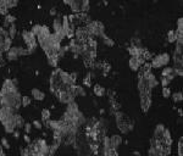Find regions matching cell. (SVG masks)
Returning <instances> with one entry per match:
<instances>
[{"mask_svg":"<svg viewBox=\"0 0 183 156\" xmlns=\"http://www.w3.org/2000/svg\"><path fill=\"white\" fill-rule=\"evenodd\" d=\"M50 116H51V112H50L49 109H43V110H42V112H40V117H42V121H43V122L50 120Z\"/></svg>","mask_w":183,"mask_h":156,"instance_id":"18","label":"cell"},{"mask_svg":"<svg viewBox=\"0 0 183 156\" xmlns=\"http://www.w3.org/2000/svg\"><path fill=\"white\" fill-rule=\"evenodd\" d=\"M32 127H34V128H37V129H42L43 128V123L39 121V120H34L33 122H32Z\"/></svg>","mask_w":183,"mask_h":156,"instance_id":"34","label":"cell"},{"mask_svg":"<svg viewBox=\"0 0 183 156\" xmlns=\"http://www.w3.org/2000/svg\"><path fill=\"white\" fill-rule=\"evenodd\" d=\"M177 151H178V156H183V139H182V137L178 139V149H177Z\"/></svg>","mask_w":183,"mask_h":156,"instance_id":"31","label":"cell"},{"mask_svg":"<svg viewBox=\"0 0 183 156\" xmlns=\"http://www.w3.org/2000/svg\"><path fill=\"white\" fill-rule=\"evenodd\" d=\"M25 132H26V134H30V132H32V123H28V122H26V125H25Z\"/></svg>","mask_w":183,"mask_h":156,"instance_id":"36","label":"cell"},{"mask_svg":"<svg viewBox=\"0 0 183 156\" xmlns=\"http://www.w3.org/2000/svg\"><path fill=\"white\" fill-rule=\"evenodd\" d=\"M48 156H49V155H48Z\"/></svg>","mask_w":183,"mask_h":156,"instance_id":"44","label":"cell"},{"mask_svg":"<svg viewBox=\"0 0 183 156\" xmlns=\"http://www.w3.org/2000/svg\"><path fill=\"white\" fill-rule=\"evenodd\" d=\"M177 112H178V115H180V117H182V116H183V111H182V109H177Z\"/></svg>","mask_w":183,"mask_h":156,"instance_id":"42","label":"cell"},{"mask_svg":"<svg viewBox=\"0 0 183 156\" xmlns=\"http://www.w3.org/2000/svg\"><path fill=\"white\" fill-rule=\"evenodd\" d=\"M122 142H123V140H122V137L121 135H117V134H116V135H112V137L110 138L111 148H112V149H116V150H117V148L122 144Z\"/></svg>","mask_w":183,"mask_h":156,"instance_id":"7","label":"cell"},{"mask_svg":"<svg viewBox=\"0 0 183 156\" xmlns=\"http://www.w3.org/2000/svg\"><path fill=\"white\" fill-rule=\"evenodd\" d=\"M171 98H172L173 102H181L183 99V94L182 92H176V93L171 94Z\"/></svg>","mask_w":183,"mask_h":156,"instance_id":"23","label":"cell"},{"mask_svg":"<svg viewBox=\"0 0 183 156\" xmlns=\"http://www.w3.org/2000/svg\"><path fill=\"white\" fill-rule=\"evenodd\" d=\"M49 14H50L51 16H55V15H56V9H55V7H51L50 11H49Z\"/></svg>","mask_w":183,"mask_h":156,"instance_id":"39","label":"cell"},{"mask_svg":"<svg viewBox=\"0 0 183 156\" xmlns=\"http://www.w3.org/2000/svg\"><path fill=\"white\" fill-rule=\"evenodd\" d=\"M171 76H176L173 72V68L170 66H165L164 70L161 71V77H171Z\"/></svg>","mask_w":183,"mask_h":156,"instance_id":"14","label":"cell"},{"mask_svg":"<svg viewBox=\"0 0 183 156\" xmlns=\"http://www.w3.org/2000/svg\"><path fill=\"white\" fill-rule=\"evenodd\" d=\"M23 140H25V142H26L27 144H30V135H28V134H25V135H23Z\"/></svg>","mask_w":183,"mask_h":156,"instance_id":"37","label":"cell"},{"mask_svg":"<svg viewBox=\"0 0 183 156\" xmlns=\"http://www.w3.org/2000/svg\"><path fill=\"white\" fill-rule=\"evenodd\" d=\"M91 77H92V74L91 73H88L86 77H84V79H83V86L84 87H92V79H91Z\"/></svg>","mask_w":183,"mask_h":156,"instance_id":"27","label":"cell"},{"mask_svg":"<svg viewBox=\"0 0 183 156\" xmlns=\"http://www.w3.org/2000/svg\"><path fill=\"white\" fill-rule=\"evenodd\" d=\"M21 104H22V106H23V107H27V106H30V96H22V98H21Z\"/></svg>","mask_w":183,"mask_h":156,"instance_id":"28","label":"cell"},{"mask_svg":"<svg viewBox=\"0 0 183 156\" xmlns=\"http://www.w3.org/2000/svg\"><path fill=\"white\" fill-rule=\"evenodd\" d=\"M166 39L169 43H176V32L175 30H170L166 34Z\"/></svg>","mask_w":183,"mask_h":156,"instance_id":"19","label":"cell"},{"mask_svg":"<svg viewBox=\"0 0 183 156\" xmlns=\"http://www.w3.org/2000/svg\"><path fill=\"white\" fill-rule=\"evenodd\" d=\"M12 134H14L15 139H18V138H20V130H18V129H16V130H15V132H14Z\"/></svg>","mask_w":183,"mask_h":156,"instance_id":"38","label":"cell"},{"mask_svg":"<svg viewBox=\"0 0 183 156\" xmlns=\"http://www.w3.org/2000/svg\"><path fill=\"white\" fill-rule=\"evenodd\" d=\"M70 7H71V11H72L75 15L83 12V0H82V1H75V0H72Z\"/></svg>","mask_w":183,"mask_h":156,"instance_id":"6","label":"cell"},{"mask_svg":"<svg viewBox=\"0 0 183 156\" xmlns=\"http://www.w3.org/2000/svg\"><path fill=\"white\" fill-rule=\"evenodd\" d=\"M105 114V110L104 109H100V115H104Z\"/></svg>","mask_w":183,"mask_h":156,"instance_id":"43","label":"cell"},{"mask_svg":"<svg viewBox=\"0 0 183 156\" xmlns=\"http://www.w3.org/2000/svg\"><path fill=\"white\" fill-rule=\"evenodd\" d=\"M14 92H18L17 90V86L12 82V79H5L4 81V84L1 87V90H0V96L5 95L7 93H14Z\"/></svg>","mask_w":183,"mask_h":156,"instance_id":"3","label":"cell"},{"mask_svg":"<svg viewBox=\"0 0 183 156\" xmlns=\"http://www.w3.org/2000/svg\"><path fill=\"white\" fill-rule=\"evenodd\" d=\"M15 21H16V17L15 16H12V15H10V14H7L6 16H5V27H10V25H14L15 23Z\"/></svg>","mask_w":183,"mask_h":156,"instance_id":"17","label":"cell"},{"mask_svg":"<svg viewBox=\"0 0 183 156\" xmlns=\"http://www.w3.org/2000/svg\"><path fill=\"white\" fill-rule=\"evenodd\" d=\"M40 27H42L40 25H34V26L32 27V30H30V32H32V33H33V34H34V35L37 37V35L39 34V32H40Z\"/></svg>","mask_w":183,"mask_h":156,"instance_id":"33","label":"cell"},{"mask_svg":"<svg viewBox=\"0 0 183 156\" xmlns=\"http://www.w3.org/2000/svg\"><path fill=\"white\" fill-rule=\"evenodd\" d=\"M15 123H16V129H20V128H23L25 125H26V122H25V120H23V117L21 116V115H15Z\"/></svg>","mask_w":183,"mask_h":156,"instance_id":"13","label":"cell"},{"mask_svg":"<svg viewBox=\"0 0 183 156\" xmlns=\"http://www.w3.org/2000/svg\"><path fill=\"white\" fill-rule=\"evenodd\" d=\"M71 2H72V0H63V4H65V5H68V6H70Z\"/></svg>","mask_w":183,"mask_h":156,"instance_id":"41","label":"cell"},{"mask_svg":"<svg viewBox=\"0 0 183 156\" xmlns=\"http://www.w3.org/2000/svg\"><path fill=\"white\" fill-rule=\"evenodd\" d=\"M100 38L103 39V42H104V44H105V45H108V46H114V45H115V42H114L110 37H108L105 33H104V34H101V35H100Z\"/></svg>","mask_w":183,"mask_h":156,"instance_id":"16","label":"cell"},{"mask_svg":"<svg viewBox=\"0 0 183 156\" xmlns=\"http://www.w3.org/2000/svg\"><path fill=\"white\" fill-rule=\"evenodd\" d=\"M93 93L95 94L96 96L101 98V96H104V95L106 94V89H105L104 87H101L100 84H95V86L93 87Z\"/></svg>","mask_w":183,"mask_h":156,"instance_id":"10","label":"cell"},{"mask_svg":"<svg viewBox=\"0 0 183 156\" xmlns=\"http://www.w3.org/2000/svg\"><path fill=\"white\" fill-rule=\"evenodd\" d=\"M6 56H7V60L10 61H16L20 56H18V53H17V46H14L11 48L7 53H6Z\"/></svg>","mask_w":183,"mask_h":156,"instance_id":"8","label":"cell"},{"mask_svg":"<svg viewBox=\"0 0 183 156\" xmlns=\"http://www.w3.org/2000/svg\"><path fill=\"white\" fill-rule=\"evenodd\" d=\"M140 58L147 62V61H150L152 58H154V55H152V53H150L147 48H143V51H142V54H140Z\"/></svg>","mask_w":183,"mask_h":156,"instance_id":"12","label":"cell"},{"mask_svg":"<svg viewBox=\"0 0 183 156\" xmlns=\"http://www.w3.org/2000/svg\"><path fill=\"white\" fill-rule=\"evenodd\" d=\"M7 34H9V37H10L11 39L16 35V26H15V23H14V25H10V27H9V30H7Z\"/></svg>","mask_w":183,"mask_h":156,"instance_id":"26","label":"cell"},{"mask_svg":"<svg viewBox=\"0 0 183 156\" xmlns=\"http://www.w3.org/2000/svg\"><path fill=\"white\" fill-rule=\"evenodd\" d=\"M161 94H162V96L165 98V99H167V98H170L171 96V89L169 88V87H166V88H162L161 89Z\"/></svg>","mask_w":183,"mask_h":156,"instance_id":"29","label":"cell"},{"mask_svg":"<svg viewBox=\"0 0 183 156\" xmlns=\"http://www.w3.org/2000/svg\"><path fill=\"white\" fill-rule=\"evenodd\" d=\"M76 95H81V96H86L87 93H86V89L82 87V86H75V96Z\"/></svg>","mask_w":183,"mask_h":156,"instance_id":"22","label":"cell"},{"mask_svg":"<svg viewBox=\"0 0 183 156\" xmlns=\"http://www.w3.org/2000/svg\"><path fill=\"white\" fill-rule=\"evenodd\" d=\"M170 83H171V81H170L167 77H161V86H162V88L169 87Z\"/></svg>","mask_w":183,"mask_h":156,"instance_id":"32","label":"cell"},{"mask_svg":"<svg viewBox=\"0 0 183 156\" xmlns=\"http://www.w3.org/2000/svg\"><path fill=\"white\" fill-rule=\"evenodd\" d=\"M53 28H54V33L63 31V28H62V21H61L60 18H55V20H54V22H53Z\"/></svg>","mask_w":183,"mask_h":156,"instance_id":"15","label":"cell"},{"mask_svg":"<svg viewBox=\"0 0 183 156\" xmlns=\"http://www.w3.org/2000/svg\"><path fill=\"white\" fill-rule=\"evenodd\" d=\"M32 96H33V99H35L38 101H43L45 99V94L43 93L42 90L37 89V88H33L32 89Z\"/></svg>","mask_w":183,"mask_h":156,"instance_id":"9","label":"cell"},{"mask_svg":"<svg viewBox=\"0 0 183 156\" xmlns=\"http://www.w3.org/2000/svg\"><path fill=\"white\" fill-rule=\"evenodd\" d=\"M152 106V95H148V94H144V95H140V109L144 114H147L149 111Z\"/></svg>","mask_w":183,"mask_h":156,"instance_id":"4","label":"cell"},{"mask_svg":"<svg viewBox=\"0 0 183 156\" xmlns=\"http://www.w3.org/2000/svg\"><path fill=\"white\" fill-rule=\"evenodd\" d=\"M48 63H49V66H51V67H58V63H59V58L56 56V55H54V56H49L48 58Z\"/></svg>","mask_w":183,"mask_h":156,"instance_id":"21","label":"cell"},{"mask_svg":"<svg viewBox=\"0 0 183 156\" xmlns=\"http://www.w3.org/2000/svg\"><path fill=\"white\" fill-rule=\"evenodd\" d=\"M17 4H18L17 0H5V6L7 7V10H10V9L17 6Z\"/></svg>","mask_w":183,"mask_h":156,"instance_id":"24","label":"cell"},{"mask_svg":"<svg viewBox=\"0 0 183 156\" xmlns=\"http://www.w3.org/2000/svg\"><path fill=\"white\" fill-rule=\"evenodd\" d=\"M0 145H1L4 149H10V143H9V140H7L6 138H1Z\"/></svg>","mask_w":183,"mask_h":156,"instance_id":"30","label":"cell"},{"mask_svg":"<svg viewBox=\"0 0 183 156\" xmlns=\"http://www.w3.org/2000/svg\"><path fill=\"white\" fill-rule=\"evenodd\" d=\"M131 46H134V48H142V40L138 38V37H132L131 40Z\"/></svg>","mask_w":183,"mask_h":156,"instance_id":"20","label":"cell"},{"mask_svg":"<svg viewBox=\"0 0 183 156\" xmlns=\"http://www.w3.org/2000/svg\"><path fill=\"white\" fill-rule=\"evenodd\" d=\"M176 32H182L183 33V18L182 17H180L178 20H177V30Z\"/></svg>","mask_w":183,"mask_h":156,"instance_id":"35","label":"cell"},{"mask_svg":"<svg viewBox=\"0 0 183 156\" xmlns=\"http://www.w3.org/2000/svg\"><path fill=\"white\" fill-rule=\"evenodd\" d=\"M104 156H119L116 149H104Z\"/></svg>","mask_w":183,"mask_h":156,"instance_id":"25","label":"cell"},{"mask_svg":"<svg viewBox=\"0 0 183 156\" xmlns=\"http://www.w3.org/2000/svg\"><path fill=\"white\" fill-rule=\"evenodd\" d=\"M165 126L162 123L156 125L155 129H154V134H152V139H155L156 142H162V135H164V130H165Z\"/></svg>","mask_w":183,"mask_h":156,"instance_id":"5","label":"cell"},{"mask_svg":"<svg viewBox=\"0 0 183 156\" xmlns=\"http://www.w3.org/2000/svg\"><path fill=\"white\" fill-rule=\"evenodd\" d=\"M22 38L27 45V50L28 53L32 54L35 49H37V45H38V42H37V37L32 33L30 31H23L22 32Z\"/></svg>","mask_w":183,"mask_h":156,"instance_id":"2","label":"cell"},{"mask_svg":"<svg viewBox=\"0 0 183 156\" xmlns=\"http://www.w3.org/2000/svg\"><path fill=\"white\" fill-rule=\"evenodd\" d=\"M128 66H129V68H131L132 71H134V72H138V70L140 68V65L138 63L136 58H131V59L128 60Z\"/></svg>","mask_w":183,"mask_h":156,"instance_id":"11","label":"cell"},{"mask_svg":"<svg viewBox=\"0 0 183 156\" xmlns=\"http://www.w3.org/2000/svg\"><path fill=\"white\" fill-rule=\"evenodd\" d=\"M132 154H133V156H142L140 155V153H139V151H137V150H133V151H132Z\"/></svg>","mask_w":183,"mask_h":156,"instance_id":"40","label":"cell"},{"mask_svg":"<svg viewBox=\"0 0 183 156\" xmlns=\"http://www.w3.org/2000/svg\"><path fill=\"white\" fill-rule=\"evenodd\" d=\"M170 61H171L170 54L162 53V54H159V55L154 56L152 60H150V63H152V68H160V67L167 66Z\"/></svg>","mask_w":183,"mask_h":156,"instance_id":"1","label":"cell"}]
</instances>
